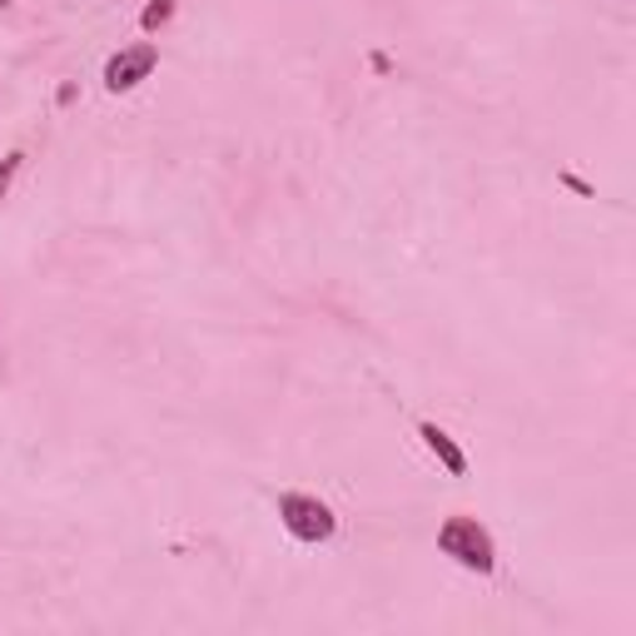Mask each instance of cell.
Returning <instances> with one entry per match:
<instances>
[{
	"label": "cell",
	"instance_id": "277c9868",
	"mask_svg": "<svg viewBox=\"0 0 636 636\" xmlns=\"http://www.w3.org/2000/svg\"><path fill=\"white\" fill-rule=\"evenodd\" d=\"M418 438L428 442V453L438 458V463L448 467V473H453V477H463V473H467V453H463V448H458V438H453V432H448V428H438V423H432V418H423V423H418Z\"/></svg>",
	"mask_w": 636,
	"mask_h": 636
},
{
	"label": "cell",
	"instance_id": "5b68a950",
	"mask_svg": "<svg viewBox=\"0 0 636 636\" xmlns=\"http://www.w3.org/2000/svg\"><path fill=\"white\" fill-rule=\"evenodd\" d=\"M170 21H174V0H150V5L140 11V31H144V35L164 31Z\"/></svg>",
	"mask_w": 636,
	"mask_h": 636
},
{
	"label": "cell",
	"instance_id": "6da1fadb",
	"mask_svg": "<svg viewBox=\"0 0 636 636\" xmlns=\"http://www.w3.org/2000/svg\"><path fill=\"white\" fill-rule=\"evenodd\" d=\"M438 552L453 557L458 567L477 571V577H493V567H497V547H493V537H487V528L477 518H463V512L438 528Z\"/></svg>",
	"mask_w": 636,
	"mask_h": 636
},
{
	"label": "cell",
	"instance_id": "52a82bcc",
	"mask_svg": "<svg viewBox=\"0 0 636 636\" xmlns=\"http://www.w3.org/2000/svg\"><path fill=\"white\" fill-rule=\"evenodd\" d=\"M562 184H567V189H577V195H587V199H592V184H582V180H577V174H562Z\"/></svg>",
	"mask_w": 636,
	"mask_h": 636
},
{
	"label": "cell",
	"instance_id": "8992f818",
	"mask_svg": "<svg viewBox=\"0 0 636 636\" xmlns=\"http://www.w3.org/2000/svg\"><path fill=\"white\" fill-rule=\"evenodd\" d=\"M21 164H25V150H11L5 160H0V205H5V195H11V184H15V174H21Z\"/></svg>",
	"mask_w": 636,
	"mask_h": 636
},
{
	"label": "cell",
	"instance_id": "7a4b0ae2",
	"mask_svg": "<svg viewBox=\"0 0 636 636\" xmlns=\"http://www.w3.org/2000/svg\"><path fill=\"white\" fill-rule=\"evenodd\" d=\"M279 522L289 528V537L309 542V547H319V542H328L338 532L334 507L319 502V497H309V493H284L279 497Z\"/></svg>",
	"mask_w": 636,
	"mask_h": 636
},
{
	"label": "cell",
	"instance_id": "3957f363",
	"mask_svg": "<svg viewBox=\"0 0 636 636\" xmlns=\"http://www.w3.org/2000/svg\"><path fill=\"white\" fill-rule=\"evenodd\" d=\"M154 66H160V45H150V41L125 45V50H115L105 60V90L109 95H130L140 80L154 76Z\"/></svg>",
	"mask_w": 636,
	"mask_h": 636
}]
</instances>
